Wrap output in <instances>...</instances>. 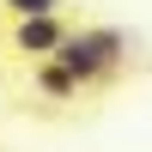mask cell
<instances>
[{
    "instance_id": "obj_1",
    "label": "cell",
    "mask_w": 152,
    "mask_h": 152,
    "mask_svg": "<svg viewBox=\"0 0 152 152\" xmlns=\"http://www.w3.org/2000/svg\"><path fill=\"white\" fill-rule=\"evenodd\" d=\"M49 61H55L73 85H91V79H110V73L128 61V37H122V31H104V24H85V31H67V37H61V49Z\"/></svg>"
},
{
    "instance_id": "obj_4",
    "label": "cell",
    "mask_w": 152,
    "mask_h": 152,
    "mask_svg": "<svg viewBox=\"0 0 152 152\" xmlns=\"http://www.w3.org/2000/svg\"><path fill=\"white\" fill-rule=\"evenodd\" d=\"M0 6H6L12 18H55L67 0H0Z\"/></svg>"
},
{
    "instance_id": "obj_2",
    "label": "cell",
    "mask_w": 152,
    "mask_h": 152,
    "mask_svg": "<svg viewBox=\"0 0 152 152\" xmlns=\"http://www.w3.org/2000/svg\"><path fill=\"white\" fill-rule=\"evenodd\" d=\"M61 37H67V24H61V18H18V24H12V49H18V55H37V61L55 55Z\"/></svg>"
},
{
    "instance_id": "obj_3",
    "label": "cell",
    "mask_w": 152,
    "mask_h": 152,
    "mask_svg": "<svg viewBox=\"0 0 152 152\" xmlns=\"http://www.w3.org/2000/svg\"><path fill=\"white\" fill-rule=\"evenodd\" d=\"M37 85H43V91H49V97H79V85H73V79H67V73H61V67H55V61H43V67H37Z\"/></svg>"
}]
</instances>
